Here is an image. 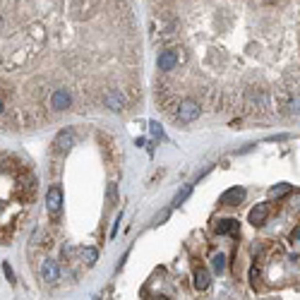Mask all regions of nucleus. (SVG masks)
<instances>
[{"label": "nucleus", "mask_w": 300, "mask_h": 300, "mask_svg": "<svg viewBox=\"0 0 300 300\" xmlns=\"http://www.w3.org/2000/svg\"><path fill=\"white\" fill-rule=\"evenodd\" d=\"M60 207H63V190H60V185H50L46 192V209L50 216H58Z\"/></svg>", "instance_id": "nucleus-1"}, {"label": "nucleus", "mask_w": 300, "mask_h": 300, "mask_svg": "<svg viewBox=\"0 0 300 300\" xmlns=\"http://www.w3.org/2000/svg\"><path fill=\"white\" fill-rule=\"evenodd\" d=\"M41 279L48 283H58L60 281V267L53 259H43L41 262Z\"/></svg>", "instance_id": "nucleus-2"}, {"label": "nucleus", "mask_w": 300, "mask_h": 300, "mask_svg": "<svg viewBox=\"0 0 300 300\" xmlns=\"http://www.w3.org/2000/svg\"><path fill=\"white\" fill-rule=\"evenodd\" d=\"M243 200H245V190H243V187H231L228 192H223V195H221V200H218V202H221V204H226V207H233V204H240Z\"/></svg>", "instance_id": "nucleus-3"}, {"label": "nucleus", "mask_w": 300, "mask_h": 300, "mask_svg": "<svg viewBox=\"0 0 300 300\" xmlns=\"http://www.w3.org/2000/svg\"><path fill=\"white\" fill-rule=\"evenodd\" d=\"M267 214H269V209H267V204H257L252 212H250V223H255V226H262L264 221H267Z\"/></svg>", "instance_id": "nucleus-4"}, {"label": "nucleus", "mask_w": 300, "mask_h": 300, "mask_svg": "<svg viewBox=\"0 0 300 300\" xmlns=\"http://www.w3.org/2000/svg\"><path fill=\"white\" fill-rule=\"evenodd\" d=\"M55 147L58 149H70L72 147V130H63L55 139Z\"/></svg>", "instance_id": "nucleus-5"}, {"label": "nucleus", "mask_w": 300, "mask_h": 300, "mask_svg": "<svg viewBox=\"0 0 300 300\" xmlns=\"http://www.w3.org/2000/svg\"><path fill=\"white\" fill-rule=\"evenodd\" d=\"M218 233H231V231H238V221L228 218V221H221V226H216Z\"/></svg>", "instance_id": "nucleus-6"}, {"label": "nucleus", "mask_w": 300, "mask_h": 300, "mask_svg": "<svg viewBox=\"0 0 300 300\" xmlns=\"http://www.w3.org/2000/svg\"><path fill=\"white\" fill-rule=\"evenodd\" d=\"M82 259H84L86 264L91 267V264H96V259H99V252H96L94 248H84V250H82Z\"/></svg>", "instance_id": "nucleus-7"}, {"label": "nucleus", "mask_w": 300, "mask_h": 300, "mask_svg": "<svg viewBox=\"0 0 300 300\" xmlns=\"http://www.w3.org/2000/svg\"><path fill=\"white\" fill-rule=\"evenodd\" d=\"M195 279H197L195 283H197V288H200V291H204V288L209 286V274H207V271H197V276H195Z\"/></svg>", "instance_id": "nucleus-8"}, {"label": "nucleus", "mask_w": 300, "mask_h": 300, "mask_svg": "<svg viewBox=\"0 0 300 300\" xmlns=\"http://www.w3.org/2000/svg\"><path fill=\"white\" fill-rule=\"evenodd\" d=\"M212 267H214L216 274H221V271H223V255H216V257L212 259Z\"/></svg>", "instance_id": "nucleus-9"}, {"label": "nucleus", "mask_w": 300, "mask_h": 300, "mask_svg": "<svg viewBox=\"0 0 300 300\" xmlns=\"http://www.w3.org/2000/svg\"><path fill=\"white\" fill-rule=\"evenodd\" d=\"M187 195H190V187H185L183 192H178V195H175V200H173V204H180V202H183Z\"/></svg>", "instance_id": "nucleus-10"}, {"label": "nucleus", "mask_w": 300, "mask_h": 300, "mask_svg": "<svg viewBox=\"0 0 300 300\" xmlns=\"http://www.w3.org/2000/svg\"><path fill=\"white\" fill-rule=\"evenodd\" d=\"M288 190H291V185H286V183H283V185H279V187H274L271 192H274V195H281V192H288Z\"/></svg>", "instance_id": "nucleus-11"}]
</instances>
